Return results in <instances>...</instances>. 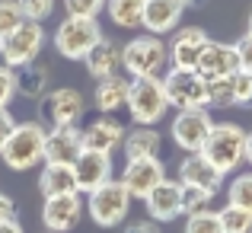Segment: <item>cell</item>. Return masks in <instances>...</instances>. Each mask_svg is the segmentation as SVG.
I'll list each match as a JSON object with an SVG mask.
<instances>
[{
  "label": "cell",
  "instance_id": "6da1fadb",
  "mask_svg": "<svg viewBox=\"0 0 252 233\" xmlns=\"http://www.w3.org/2000/svg\"><path fill=\"white\" fill-rule=\"evenodd\" d=\"M201 157L208 160L220 176L236 172L246 163V131L233 122H223V125L214 122V128H211L208 141H204V147H201Z\"/></svg>",
  "mask_w": 252,
  "mask_h": 233
},
{
  "label": "cell",
  "instance_id": "7a4b0ae2",
  "mask_svg": "<svg viewBox=\"0 0 252 233\" xmlns=\"http://www.w3.org/2000/svg\"><path fill=\"white\" fill-rule=\"evenodd\" d=\"M0 157H3V163L10 166L13 172L35 169L45 160V125H38V122L16 125V131H13L10 141L3 144Z\"/></svg>",
  "mask_w": 252,
  "mask_h": 233
},
{
  "label": "cell",
  "instance_id": "3957f363",
  "mask_svg": "<svg viewBox=\"0 0 252 233\" xmlns=\"http://www.w3.org/2000/svg\"><path fill=\"white\" fill-rule=\"evenodd\" d=\"M125 105H128L134 125H141V128L157 125L169 109L166 93H163V80L160 77H134L128 86V102Z\"/></svg>",
  "mask_w": 252,
  "mask_h": 233
},
{
  "label": "cell",
  "instance_id": "277c9868",
  "mask_svg": "<svg viewBox=\"0 0 252 233\" xmlns=\"http://www.w3.org/2000/svg\"><path fill=\"white\" fill-rule=\"evenodd\" d=\"M169 64L166 42L157 35H134L128 45H122V67L134 77H160V70Z\"/></svg>",
  "mask_w": 252,
  "mask_h": 233
},
{
  "label": "cell",
  "instance_id": "5b68a950",
  "mask_svg": "<svg viewBox=\"0 0 252 233\" xmlns=\"http://www.w3.org/2000/svg\"><path fill=\"white\" fill-rule=\"evenodd\" d=\"M83 204H86V214L93 217L96 227H118L131 211V195L118 179H109L96 192H90Z\"/></svg>",
  "mask_w": 252,
  "mask_h": 233
},
{
  "label": "cell",
  "instance_id": "8992f818",
  "mask_svg": "<svg viewBox=\"0 0 252 233\" xmlns=\"http://www.w3.org/2000/svg\"><path fill=\"white\" fill-rule=\"evenodd\" d=\"M55 48L61 58L67 61H83L99 42H102V29H99L96 19H77V16H67L61 26L55 29Z\"/></svg>",
  "mask_w": 252,
  "mask_h": 233
},
{
  "label": "cell",
  "instance_id": "52a82bcc",
  "mask_svg": "<svg viewBox=\"0 0 252 233\" xmlns=\"http://www.w3.org/2000/svg\"><path fill=\"white\" fill-rule=\"evenodd\" d=\"M38 112L51 128H77L86 112V99L74 86H58L38 99Z\"/></svg>",
  "mask_w": 252,
  "mask_h": 233
},
{
  "label": "cell",
  "instance_id": "ba28073f",
  "mask_svg": "<svg viewBox=\"0 0 252 233\" xmlns=\"http://www.w3.org/2000/svg\"><path fill=\"white\" fill-rule=\"evenodd\" d=\"M163 93L166 102L182 109H208V80L198 70H169L163 74Z\"/></svg>",
  "mask_w": 252,
  "mask_h": 233
},
{
  "label": "cell",
  "instance_id": "9c48e42d",
  "mask_svg": "<svg viewBox=\"0 0 252 233\" xmlns=\"http://www.w3.org/2000/svg\"><path fill=\"white\" fill-rule=\"evenodd\" d=\"M211 128H214V118L208 109H182L172 118V144L185 154H201L204 141H208Z\"/></svg>",
  "mask_w": 252,
  "mask_h": 233
},
{
  "label": "cell",
  "instance_id": "30bf717a",
  "mask_svg": "<svg viewBox=\"0 0 252 233\" xmlns=\"http://www.w3.org/2000/svg\"><path fill=\"white\" fill-rule=\"evenodd\" d=\"M0 48H3V55H6V61H10L13 70L32 64L38 58V51L45 48V29H42V23H29V19H26L16 32H10V35L0 42Z\"/></svg>",
  "mask_w": 252,
  "mask_h": 233
},
{
  "label": "cell",
  "instance_id": "8fae6325",
  "mask_svg": "<svg viewBox=\"0 0 252 233\" xmlns=\"http://www.w3.org/2000/svg\"><path fill=\"white\" fill-rule=\"evenodd\" d=\"M208 45V32L201 26H185V29L172 32V42L166 45L172 70H198L201 51Z\"/></svg>",
  "mask_w": 252,
  "mask_h": 233
},
{
  "label": "cell",
  "instance_id": "7c38bea8",
  "mask_svg": "<svg viewBox=\"0 0 252 233\" xmlns=\"http://www.w3.org/2000/svg\"><path fill=\"white\" fill-rule=\"evenodd\" d=\"M163 179H166V166L160 163V157H144V160H128V166H125L118 182L128 189L131 198H141L144 201Z\"/></svg>",
  "mask_w": 252,
  "mask_h": 233
},
{
  "label": "cell",
  "instance_id": "4fadbf2b",
  "mask_svg": "<svg viewBox=\"0 0 252 233\" xmlns=\"http://www.w3.org/2000/svg\"><path fill=\"white\" fill-rule=\"evenodd\" d=\"M83 217V198L80 195H58L45 198L42 208V224L51 233H70Z\"/></svg>",
  "mask_w": 252,
  "mask_h": 233
},
{
  "label": "cell",
  "instance_id": "5bb4252c",
  "mask_svg": "<svg viewBox=\"0 0 252 233\" xmlns=\"http://www.w3.org/2000/svg\"><path fill=\"white\" fill-rule=\"evenodd\" d=\"M77 176V189L80 192H96L99 185H105L112 179V157L109 154H96V150H80L77 160L70 163Z\"/></svg>",
  "mask_w": 252,
  "mask_h": 233
},
{
  "label": "cell",
  "instance_id": "9a60e30c",
  "mask_svg": "<svg viewBox=\"0 0 252 233\" xmlns=\"http://www.w3.org/2000/svg\"><path fill=\"white\" fill-rule=\"evenodd\" d=\"M144 208H147V217L157 224H166V221H176L182 214V185L179 179H163L147 198H144Z\"/></svg>",
  "mask_w": 252,
  "mask_h": 233
},
{
  "label": "cell",
  "instance_id": "2e32d148",
  "mask_svg": "<svg viewBox=\"0 0 252 233\" xmlns=\"http://www.w3.org/2000/svg\"><path fill=\"white\" fill-rule=\"evenodd\" d=\"M236 70H240V58H236L233 45L208 38V45H204V51H201V61H198V74L211 83V80L233 77Z\"/></svg>",
  "mask_w": 252,
  "mask_h": 233
},
{
  "label": "cell",
  "instance_id": "e0dca14e",
  "mask_svg": "<svg viewBox=\"0 0 252 233\" xmlns=\"http://www.w3.org/2000/svg\"><path fill=\"white\" fill-rule=\"evenodd\" d=\"M125 134H128V131L122 128V122L102 115V118H93L80 131V144H83V150H96V154L112 157V150H118L125 144Z\"/></svg>",
  "mask_w": 252,
  "mask_h": 233
},
{
  "label": "cell",
  "instance_id": "ac0fdd59",
  "mask_svg": "<svg viewBox=\"0 0 252 233\" xmlns=\"http://www.w3.org/2000/svg\"><path fill=\"white\" fill-rule=\"evenodd\" d=\"M182 13H185L182 0H147L141 26L147 29V35L160 38V35H166V32H172L182 23Z\"/></svg>",
  "mask_w": 252,
  "mask_h": 233
},
{
  "label": "cell",
  "instance_id": "d6986e66",
  "mask_svg": "<svg viewBox=\"0 0 252 233\" xmlns=\"http://www.w3.org/2000/svg\"><path fill=\"white\" fill-rule=\"evenodd\" d=\"M223 176L208 163L201 154H185V160L179 163V185H189V189H204V192H220Z\"/></svg>",
  "mask_w": 252,
  "mask_h": 233
},
{
  "label": "cell",
  "instance_id": "ffe728a7",
  "mask_svg": "<svg viewBox=\"0 0 252 233\" xmlns=\"http://www.w3.org/2000/svg\"><path fill=\"white\" fill-rule=\"evenodd\" d=\"M80 150H83L80 128H48L45 131V163L70 166Z\"/></svg>",
  "mask_w": 252,
  "mask_h": 233
},
{
  "label": "cell",
  "instance_id": "44dd1931",
  "mask_svg": "<svg viewBox=\"0 0 252 233\" xmlns=\"http://www.w3.org/2000/svg\"><path fill=\"white\" fill-rule=\"evenodd\" d=\"M83 64H86V74L93 80H105V77L118 74V67H122V45H115L112 38L102 35V42L83 58Z\"/></svg>",
  "mask_w": 252,
  "mask_h": 233
},
{
  "label": "cell",
  "instance_id": "7402d4cb",
  "mask_svg": "<svg viewBox=\"0 0 252 233\" xmlns=\"http://www.w3.org/2000/svg\"><path fill=\"white\" fill-rule=\"evenodd\" d=\"M38 192H42L45 198H58V195H80L74 169H70V166H61V163H45L42 176H38Z\"/></svg>",
  "mask_w": 252,
  "mask_h": 233
},
{
  "label": "cell",
  "instance_id": "603a6c76",
  "mask_svg": "<svg viewBox=\"0 0 252 233\" xmlns=\"http://www.w3.org/2000/svg\"><path fill=\"white\" fill-rule=\"evenodd\" d=\"M13 80H16V93L26 99H42L51 86V70L45 64H26V67L13 70Z\"/></svg>",
  "mask_w": 252,
  "mask_h": 233
},
{
  "label": "cell",
  "instance_id": "cb8c5ba5",
  "mask_svg": "<svg viewBox=\"0 0 252 233\" xmlns=\"http://www.w3.org/2000/svg\"><path fill=\"white\" fill-rule=\"evenodd\" d=\"M128 86H131V80L122 77V74L96 80V96H93V99H96V109H102L105 115L115 112V109H122V105L128 102Z\"/></svg>",
  "mask_w": 252,
  "mask_h": 233
},
{
  "label": "cell",
  "instance_id": "d4e9b609",
  "mask_svg": "<svg viewBox=\"0 0 252 233\" xmlns=\"http://www.w3.org/2000/svg\"><path fill=\"white\" fill-rule=\"evenodd\" d=\"M160 134L154 128H134L125 134V157L128 160H144V157H160Z\"/></svg>",
  "mask_w": 252,
  "mask_h": 233
},
{
  "label": "cell",
  "instance_id": "484cf974",
  "mask_svg": "<svg viewBox=\"0 0 252 233\" xmlns=\"http://www.w3.org/2000/svg\"><path fill=\"white\" fill-rule=\"evenodd\" d=\"M147 0H105V13L118 29H137L144 19Z\"/></svg>",
  "mask_w": 252,
  "mask_h": 233
},
{
  "label": "cell",
  "instance_id": "4316f807",
  "mask_svg": "<svg viewBox=\"0 0 252 233\" xmlns=\"http://www.w3.org/2000/svg\"><path fill=\"white\" fill-rule=\"evenodd\" d=\"M217 221H220L223 233H252V211L236 208V204H223L217 211Z\"/></svg>",
  "mask_w": 252,
  "mask_h": 233
},
{
  "label": "cell",
  "instance_id": "83f0119b",
  "mask_svg": "<svg viewBox=\"0 0 252 233\" xmlns=\"http://www.w3.org/2000/svg\"><path fill=\"white\" fill-rule=\"evenodd\" d=\"M227 204H236V208L252 211V172H243L230 182L227 189Z\"/></svg>",
  "mask_w": 252,
  "mask_h": 233
},
{
  "label": "cell",
  "instance_id": "f1b7e54d",
  "mask_svg": "<svg viewBox=\"0 0 252 233\" xmlns=\"http://www.w3.org/2000/svg\"><path fill=\"white\" fill-rule=\"evenodd\" d=\"M23 23H26V16H23L16 0H0V42H3L10 32H16Z\"/></svg>",
  "mask_w": 252,
  "mask_h": 233
},
{
  "label": "cell",
  "instance_id": "f546056e",
  "mask_svg": "<svg viewBox=\"0 0 252 233\" xmlns=\"http://www.w3.org/2000/svg\"><path fill=\"white\" fill-rule=\"evenodd\" d=\"M211 201H214V192L189 189V185H182V214H198V211H208Z\"/></svg>",
  "mask_w": 252,
  "mask_h": 233
},
{
  "label": "cell",
  "instance_id": "4dcf8cb0",
  "mask_svg": "<svg viewBox=\"0 0 252 233\" xmlns=\"http://www.w3.org/2000/svg\"><path fill=\"white\" fill-rule=\"evenodd\" d=\"M185 233H223L220 221H217V211H198V214L185 217Z\"/></svg>",
  "mask_w": 252,
  "mask_h": 233
},
{
  "label": "cell",
  "instance_id": "1f68e13d",
  "mask_svg": "<svg viewBox=\"0 0 252 233\" xmlns=\"http://www.w3.org/2000/svg\"><path fill=\"white\" fill-rule=\"evenodd\" d=\"M230 90H233V105H240V109H252V74L236 70V74L230 77Z\"/></svg>",
  "mask_w": 252,
  "mask_h": 233
},
{
  "label": "cell",
  "instance_id": "d6a6232c",
  "mask_svg": "<svg viewBox=\"0 0 252 233\" xmlns=\"http://www.w3.org/2000/svg\"><path fill=\"white\" fill-rule=\"evenodd\" d=\"M64 10L77 19H96L105 10V0H64Z\"/></svg>",
  "mask_w": 252,
  "mask_h": 233
},
{
  "label": "cell",
  "instance_id": "836d02e7",
  "mask_svg": "<svg viewBox=\"0 0 252 233\" xmlns=\"http://www.w3.org/2000/svg\"><path fill=\"white\" fill-rule=\"evenodd\" d=\"M19 10H23V16L29 19V23H42V19H48L51 13H55V3L58 0H16Z\"/></svg>",
  "mask_w": 252,
  "mask_h": 233
},
{
  "label": "cell",
  "instance_id": "e575fe53",
  "mask_svg": "<svg viewBox=\"0 0 252 233\" xmlns=\"http://www.w3.org/2000/svg\"><path fill=\"white\" fill-rule=\"evenodd\" d=\"M233 48H236V58H240V70L252 74V35L246 32L240 42H233Z\"/></svg>",
  "mask_w": 252,
  "mask_h": 233
},
{
  "label": "cell",
  "instance_id": "d590c367",
  "mask_svg": "<svg viewBox=\"0 0 252 233\" xmlns=\"http://www.w3.org/2000/svg\"><path fill=\"white\" fill-rule=\"evenodd\" d=\"M16 96V80H13V70H0V109L13 102Z\"/></svg>",
  "mask_w": 252,
  "mask_h": 233
},
{
  "label": "cell",
  "instance_id": "8d00e7d4",
  "mask_svg": "<svg viewBox=\"0 0 252 233\" xmlns=\"http://www.w3.org/2000/svg\"><path fill=\"white\" fill-rule=\"evenodd\" d=\"M16 131V118H13L10 109H0V150H3V144L10 141V134Z\"/></svg>",
  "mask_w": 252,
  "mask_h": 233
},
{
  "label": "cell",
  "instance_id": "74e56055",
  "mask_svg": "<svg viewBox=\"0 0 252 233\" xmlns=\"http://www.w3.org/2000/svg\"><path fill=\"white\" fill-rule=\"evenodd\" d=\"M16 221V201H13L6 192H0V224Z\"/></svg>",
  "mask_w": 252,
  "mask_h": 233
},
{
  "label": "cell",
  "instance_id": "f35d334b",
  "mask_svg": "<svg viewBox=\"0 0 252 233\" xmlns=\"http://www.w3.org/2000/svg\"><path fill=\"white\" fill-rule=\"evenodd\" d=\"M125 233H160V224L150 221V217H144V221H134L125 227Z\"/></svg>",
  "mask_w": 252,
  "mask_h": 233
},
{
  "label": "cell",
  "instance_id": "ab89813d",
  "mask_svg": "<svg viewBox=\"0 0 252 233\" xmlns=\"http://www.w3.org/2000/svg\"><path fill=\"white\" fill-rule=\"evenodd\" d=\"M0 233H26V230L19 221H6V224H0Z\"/></svg>",
  "mask_w": 252,
  "mask_h": 233
},
{
  "label": "cell",
  "instance_id": "60d3db41",
  "mask_svg": "<svg viewBox=\"0 0 252 233\" xmlns=\"http://www.w3.org/2000/svg\"><path fill=\"white\" fill-rule=\"evenodd\" d=\"M182 3H185V10H189V6H191V10H198V6H204L208 0H182Z\"/></svg>",
  "mask_w": 252,
  "mask_h": 233
},
{
  "label": "cell",
  "instance_id": "b9f144b4",
  "mask_svg": "<svg viewBox=\"0 0 252 233\" xmlns=\"http://www.w3.org/2000/svg\"><path fill=\"white\" fill-rule=\"evenodd\" d=\"M246 160H249V166H252V131L246 134Z\"/></svg>",
  "mask_w": 252,
  "mask_h": 233
},
{
  "label": "cell",
  "instance_id": "7bdbcfd3",
  "mask_svg": "<svg viewBox=\"0 0 252 233\" xmlns=\"http://www.w3.org/2000/svg\"><path fill=\"white\" fill-rule=\"evenodd\" d=\"M0 70H13L10 61H6V55H3V48H0Z\"/></svg>",
  "mask_w": 252,
  "mask_h": 233
},
{
  "label": "cell",
  "instance_id": "ee69618b",
  "mask_svg": "<svg viewBox=\"0 0 252 233\" xmlns=\"http://www.w3.org/2000/svg\"><path fill=\"white\" fill-rule=\"evenodd\" d=\"M246 32H249V35H252V13H249V29H246Z\"/></svg>",
  "mask_w": 252,
  "mask_h": 233
},
{
  "label": "cell",
  "instance_id": "f6af8a7d",
  "mask_svg": "<svg viewBox=\"0 0 252 233\" xmlns=\"http://www.w3.org/2000/svg\"><path fill=\"white\" fill-rule=\"evenodd\" d=\"M45 233H51V230H45Z\"/></svg>",
  "mask_w": 252,
  "mask_h": 233
}]
</instances>
